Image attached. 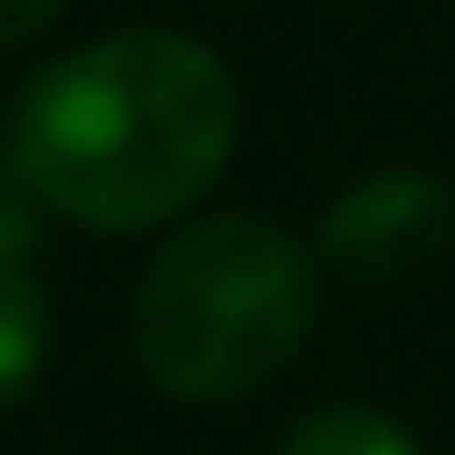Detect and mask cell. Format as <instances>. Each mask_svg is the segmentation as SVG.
<instances>
[{
  "mask_svg": "<svg viewBox=\"0 0 455 455\" xmlns=\"http://www.w3.org/2000/svg\"><path fill=\"white\" fill-rule=\"evenodd\" d=\"M320 320V256L272 216H184L128 296V344L152 392L232 408L296 368Z\"/></svg>",
  "mask_w": 455,
  "mask_h": 455,
  "instance_id": "cell-2",
  "label": "cell"
},
{
  "mask_svg": "<svg viewBox=\"0 0 455 455\" xmlns=\"http://www.w3.org/2000/svg\"><path fill=\"white\" fill-rule=\"evenodd\" d=\"M272 455H424L416 432L384 408H360V400H336V408H312L280 432Z\"/></svg>",
  "mask_w": 455,
  "mask_h": 455,
  "instance_id": "cell-5",
  "label": "cell"
},
{
  "mask_svg": "<svg viewBox=\"0 0 455 455\" xmlns=\"http://www.w3.org/2000/svg\"><path fill=\"white\" fill-rule=\"evenodd\" d=\"M40 240H48V208H40V192L16 176V160L0 152V272H32Z\"/></svg>",
  "mask_w": 455,
  "mask_h": 455,
  "instance_id": "cell-6",
  "label": "cell"
},
{
  "mask_svg": "<svg viewBox=\"0 0 455 455\" xmlns=\"http://www.w3.org/2000/svg\"><path fill=\"white\" fill-rule=\"evenodd\" d=\"M48 344H56V328H48L40 280L32 272H0V408L32 400V384L48 376Z\"/></svg>",
  "mask_w": 455,
  "mask_h": 455,
  "instance_id": "cell-4",
  "label": "cell"
},
{
  "mask_svg": "<svg viewBox=\"0 0 455 455\" xmlns=\"http://www.w3.org/2000/svg\"><path fill=\"white\" fill-rule=\"evenodd\" d=\"M56 8H64V0H0V56H8V48H32V40L56 24Z\"/></svg>",
  "mask_w": 455,
  "mask_h": 455,
  "instance_id": "cell-7",
  "label": "cell"
},
{
  "mask_svg": "<svg viewBox=\"0 0 455 455\" xmlns=\"http://www.w3.org/2000/svg\"><path fill=\"white\" fill-rule=\"evenodd\" d=\"M320 272L360 288H408L455 256V184L424 168H368L352 176L312 232Z\"/></svg>",
  "mask_w": 455,
  "mask_h": 455,
  "instance_id": "cell-3",
  "label": "cell"
},
{
  "mask_svg": "<svg viewBox=\"0 0 455 455\" xmlns=\"http://www.w3.org/2000/svg\"><path fill=\"white\" fill-rule=\"evenodd\" d=\"M240 144V88L192 32L136 24L40 64L8 104V160L80 232H160L216 192Z\"/></svg>",
  "mask_w": 455,
  "mask_h": 455,
  "instance_id": "cell-1",
  "label": "cell"
}]
</instances>
